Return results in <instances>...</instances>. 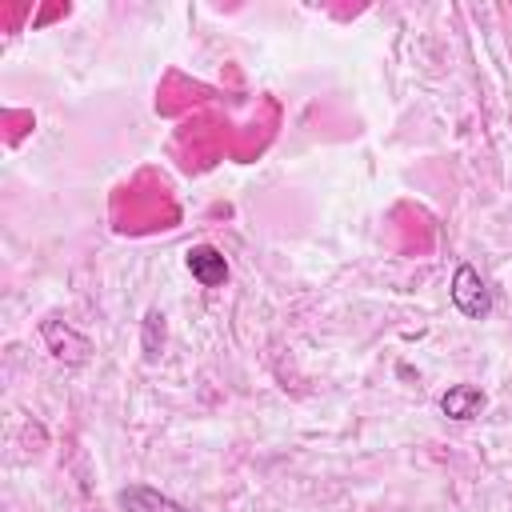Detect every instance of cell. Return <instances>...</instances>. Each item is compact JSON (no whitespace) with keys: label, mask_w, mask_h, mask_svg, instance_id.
<instances>
[{"label":"cell","mask_w":512,"mask_h":512,"mask_svg":"<svg viewBox=\"0 0 512 512\" xmlns=\"http://www.w3.org/2000/svg\"><path fill=\"white\" fill-rule=\"evenodd\" d=\"M160 344H164V316L160 312H148V320H144V352L156 360L160 356Z\"/></svg>","instance_id":"8992f818"},{"label":"cell","mask_w":512,"mask_h":512,"mask_svg":"<svg viewBox=\"0 0 512 512\" xmlns=\"http://www.w3.org/2000/svg\"><path fill=\"white\" fill-rule=\"evenodd\" d=\"M188 272H192V280L200 288H220L228 280V260H224L220 248L196 244V248H188Z\"/></svg>","instance_id":"3957f363"},{"label":"cell","mask_w":512,"mask_h":512,"mask_svg":"<svg viewBox=\"0 0 512 512\" xmlns=\"http://www.w3.org/2000/svg\"><path fill=\"white\" fill-rule=\"evenodd\" d=\"M484 404H488V396H484V388H476V384H452V388L440 396V412H444L448 420H472V416L484 412Z\"/></svg>","instance_id":"277c9868"},{"label":"cell","mask_w":512,"mask_h":512,"mask_svg":"<svg viewBox=\"0 0 512 512\" xmlns=\"http://www.w3.org/2000/svg\"><path fill=\"white\" fill-rule=\"evenodd\" d=\"M452 304L464 316H472V320H484L492 312V296H488V288H484V280H480V272L472 264L456 268V276H452Z\"/></svg>","instance_id":"6da1fadb"},{"label":"cell","mask_w":512,"mask_h":512,"mask_svg":"<svg viewBox=\"0 0 512 512\" xmlns=\"http://www.w3.org/2000/svg\"><path fill=\"white\" fill-rule=\"evenodd\" d=\"M40 336H44L48 352H52L56 360H64V364H84V360H88V352H92L88 336H80L76 328H68V324H64V320H56V316H48V320L40 324Z\"/></svg>","instance_id":"7a4b0ae2"},{"label":"cell","mask_w":512,"mask_h":512,"mask_svg":"<svg viewBox=\"0 0 512 512\" xmlns=\"http://www.w3.org/2000/svg\"><path fill=\"white\" fill-rule=\"evenodd\" d=\"M116 504H120L124 512H184L176 500H168L164 492H156V488H148V484H128V488H120V492H116Z\"/></svg>","instance_id":"5b68a950"}]
</instances>
